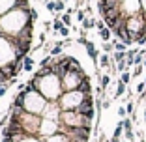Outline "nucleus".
Masks as SVG:
<instances>
[{"mask_svg": "<svg viewBox=\"0 0 146 142\" xmlns=\"http://www.w3.org/2000/svg\"><path fill=\"white\" fill-rule=\"evenodd\" d=\"M111 107V101H109V99H103V108H109Z\"/></svg>", "mask_w": 146, "mask_h": 142, "instance_id": "nucleus-37", "label": "nucleus"}, {"mask_svg": "<svg viewBox=\"0 0 146 142\" xmlns=\"http://www.w3.org/2000/svg\"><path fill=\"white\" fill-rule=\"evenodd\" d=\"M45 8H47V11L56 13V0H47L45 2Z\"/></svg>", "mask_w": 146, "mask_h": 142, "instance_id": "nucleus-14", "label": "nucleus"}, {"mask_svg": "<svg viewBox=\"0 0 146 142\" xmlns=\"http://www.w3.org/2000/svg\"><path fill=\"white\" fill-rule=\"evenodd\" d=\"M142 69H144V65H135V71H133V77H139V75H142Z\"/></svg>", "mask_w": 146, "mask_h": 142, "instance_id": "nucleus-27", "label": "nucleus"}, {"mask_svg": "<svg viewBox=\"0 0 146 142\" xmlns=\"http://www.w3.org/2000/svg\"><path fill=\"white\" fill-rule=\"evenodd\" d=\"M62 22H64L66 26H71V15H69V13H64V15H62Z\"/></svg>", "mask_w": 146, "mask_h": 142, "instance_id": "nucleus-21", "label": "nucleus"}, {"mask_svg": "<svg viewBox=\"0 0 146 142\" xmlns=\"http://www.w3.org/2000/svg\"><path fill=\"white\" fill-rule=\"evenodd\" d=\"M64 6H66L64 0H56V11H62V9H64Z\"/></svg>", "mask_w": 146, "mask_h": 142, "instance_id": "nucleus-29", "label": "nucleus"}, {"mask_svg": "<svg viewBox=\"0 0 146 142\" xmlns=\"http://www.w3.org/2000/svg\"><path fill=\"white\" fill-rule=\"evenodd\" d=\"M125 114H127L125 107H120V108H118V116H120V118H125Z\"/></svg>", "mask_w": 146, "mask_h": 142, "instance_id": "nucleus-34", "label": "nucleus"}, {"mask_svg": "<svg viewBox=\"0 0 146 142\" xmlns=\"http://www.w3.org/2000/svg\"><path fill=\"white\" fill-rule=\"evenodd\" d=\"M68 71H73V73H84V71H82V65L79 64V60H77V58H73V56H71V60H69Z\"/></svg>", "mask_w": 146, "mask_h": 142, "instance_id": "nucleus-8", "label": "nucleus"}, {"mask_svg": "<svg viewBox=\"0 0 146 142\" xmlns=\"http://www.w3.org/2000/svg\"><path fill=\"white\" fill-rule=\"evenodd\" d=\"M120 81L124 82V84H129V81H131V75H129L127 71H124V73H122V77H120Z\"/></svg>", "mask_w": 146, "mask_h": 142, "instance_id": "nucleus-22", "label": "nucleus"}, {"mask_svg": "<svg viewBox=\"0 0 146 142\" xmlns=\"http://www.w3.org/2000/svg\"><path fill=\"white\" fill-rule=\"evenodd\" d=\"M125 47H127V45L122 43V41H114V51H118V52H127V51H125Z\"/></svg>", "mask_w": 146, "mask_h": 142, "instance_id": "nucleus-17", "label": "nucleus"}, {"mask_svg": "<svg viewBox=\"0 0 146 142\" xmlns=\"http://www.w3.org/2000/svg\"><path fill=\"white\" fill-rule=\"evenodd\" d=\"M84 77H86L84 73H73V71H68V73L62 77V90H66V92L77 90L79 84H81V81Z\"/></svg>", "mask_w": 146, "mask_h": 142, "instance_id": "nucleus-5", "label": "nucleus"}, {"mask_svg": "<svg viewBox=\"0 0 146 142\" xmlns=\"http://www.w3.org/2000/svg\"><path fill=\"white\" fill-rule=\"evenodd\" d=\"M23 64H25V71H32V69H34V58L26 56L25 60H23Z\"/></svg>", "mask_w": 146, "mask_h": 142, "instance_id": "nucleus-10", "label": "nucleus"}, {"mask_svg": "<svg viewBox=\"0 0 146 142\" xmlns=\"http://www.w3.org/2000/svg\"><path fill=\"white\" fill-rule=\"evenodd\" d=\"M107 142H111V140H107Z\"/></svg>", "mask_w": 146, "mask_h": 142, "instance_id": "nucleus-43", "label": "nucleus"}, {"mask_svg": "<svg viewBox=\"0 0 146 142\" xmlns=\"http://www.w3.org/2000/svg\"><path fill=\"white\" fill-rule=\"evenodd\" d=\"M144 88H146L144 82H139V84H137V92H139V94H144Z\"/></svg>", "mask_w": 146, "mask_h": 142, "instance_id": "nucleus-33", "label": "nucleus"}, {"mask_svg": "<svg viewBox=\"0 0 146 142\" xmlns=\"http://www.w3.org/2000/svg\"><path fill=\"white\" fill-rule=\"evenodd\" d=\"M45 107H47V99L43 97L39 92H26L25 94V105H23V108H25L26 112H30V114H39L41 110H45Z\"/></svg>", "mask_w": 146, "mask_h": 142, "instance_id": "nucleus-3", "label": "nucleus"}, {"mask_svg": "<svg viewBox=\"0 0 146 142\" xmlns=\"http://www.w3.org/2000/svg\"><path fill=\"white\" fill-rule=\"evenodd\" d=\"M124 131H133L131 129V120H129V118H124Z\"/></svg>", "mask_w": 146, "mask_h": 142, "instance_id": "nucleus-26", "label": "nucleus"}, {"mask_svg": "<svg viewBox=\"0 0 146 142\" xmlns=\"http://www.w3.org/2000/svg\"><path fill=\"white\" fill-rule=\"evenodd\" d=\"M125 110H127V114H133V112H135V103H127Z\"/></svg>", "mask_w": 146, "mask_h": 142, "instance_id": "nucleus-32", "label": "nucleus"}, {"mask_svg": "<svg viewBox=\"0 0 146 142\" xmlns=\"http://www.w3.org/2000/svg\"><path fill=\"white\" fill-rule=\"evenodd\" d=\"M96 19H84V22H82V30H90L92 26H96Z\"/></svg>", "mask_w": 146, "mask_h": 142, "instance_id": "nucleus-12", "label": "nucleus"}, {"mask_svg": "<svg viewBox=\"0 0 146 142\" xmlns=\"http://www.w3.org/2000/svg\"><path fill=\"white\" fill-rule=\"evenodd\" d=\"M111 62H112V58L107 54V52H105V54H101V58H99V65H101V67H109V65H111Z\"/></svg>", "mask_w": 146, "mask_h": 142, "instance_id": "nucleus-9", "label": "nucleus"}, {"mask_svg": "<svg viewBox=\"0 0 146 142\" xmlns=\"http://www.w3.org/2000/svg\"><path fill=\"white\" fill-rule=\"evenodd\" d=\"M8 86L9 84H2V86H0V97H4V95L8 94Z\"/></svg>", "mask_w": 146, "mask_h": 142, "instance_id": "nucleus-31", "label": "nucleus"}, {"mask_svg": "<svg viewBox=\"0 0 146 142\" xmlns=\"http://www.w3.org/2000/svg\"><path fill=\"white\" fill-rule=\"evenodd\" d=\"M60 36H64V38H69V26H64L60 32H58Z\"/></svg>", "mask_w": 146, "mask_h": 142, "instance_id": "nucleus-30", "label": "nucleus"}, {"mask_svg": "<svg viewBox=\"0 0 146 142\" xmlns=\"http://www.w3.org/2000/svg\"><path fill=\"white\" fill-rule=\"evenodd\" d=\"M43 26H45V30H51V26H52V22L45 21V22H43Z\"/></svg>", "mask_w": 146, "mask_h": 142, "instance_id": "nucleus-36", "label": "nucleus"}, {"mask_svg": "<svg viewBox=\"0 0 146 142\" xmlns=\"http://www.w3.org/2000/svg\"><path fill=\"white\" fill-rule=\"evenodd\" d=\"M112 49H114V43H109V41H105V43H103V51L107 52V54L112 51Z\"/></svg>", "mask_w": 146, "mask_h": 142, "instance_id": "nucleus-24", "label": "nucleus"}, {"mask_svg": "<svg viewBox=\"0 0 146 142\" xmlns=\"http://www.w3.org/2000/svg\"><path fill=\"white\" fill-rule=\"evenodd\" d=\"M64 2H68V0H64Z\"/></svg>", "mask_w": 146, "mask_h": 142, "instance_id": "nucleus-42", "label": "nucleus"}, {"mask_svg": "<svg viewBox=\"0 0 146 142\" xmlns=\"http://www.w3.org/2000/svg\"><path fill=\"white\" fill-rule=\"evenodd\" d=\"M75 15H77V21L79 22H84V11H82V9H77Z\"/></svg>", "mask_w": 146, "mask_h": 142, "instance_id": "nucleus-25", "label": "nucleus"}, {"mask_svg": "<svg viewBox=\"0 0 146 142\" xmlns=\"http://www.w3.org/2000/svg\"><path fill=\"white\" fill-rule=\"evenodd\" d=\"M23 142H38V140H36L34 137H28V138H25V140H23Z\"/></svg>", "mask_w": 146, "mask_h": 142, "instance_id": "nucleus-38", "label": "nucleus"}, {"mask_svg": "<svg viewBox=\"0 0 146 142\" xmlns=\"http://www.w3.org/2000/svg\"><path fill=\"white\" fill-rule=\"evenodd\" d=\"M64 22H62V19H58V17H56L54 19V22H52V30H54V32H60L62 30V28H64Z\"/></svg>", "mask_w": 146, "mask_h": 142, "instance_id": "nucleus-13", "label": "nucleus"}, {"mask_svg": "<svg viewBox=\"0 0 146 142\" xmlns=\"http://www.w3.org/2000/svg\"><path fill=\"white\" fill-rule=\"evenodd\" d=\"M124 58H125V52H118V51H116V52H114V56H112V64L124 62Z\"/></svg>", "mask_w": 146, "mask_h": 142, "instance_id": "nucleus-15", "label": "nucleus"}, {"mask_svg": "<svg viewBox=\"0 0 146 142\" xmlns=\"http://www.w3.org/2000/svg\"><path fill=\"white\" fill-rule=\"evenodd\" d=\"M122 131H124V120L118 122V125H116V129H114V137H116V138H120Z\"/></svg>", "mask_w": 146, "mask_h": 142, "instance_id": "nucleus-18", "label": "nucleus"}, {"mask_svg": "<svg viewBox=\"0 0 146 142\" xmlns=\"http://www.w3.org/2000/svg\"><path fill=\"white\" fill-rule=\"evenodd\" d=\"M125 138H127V142H133L135 140V133L133 131H125Z\"/></svg>", "mask_w": 146, "mask_h": 142, "instance_id": "nucleus-28", "label": "nucleus"}, {"mask_svg": "<svg viewBox=\"0 0 146 142\" xmlns=\"http://www.w3.org/2000/svg\"><path fill=\"white\" fill-rule=\"evenodd\" d=\"M77 90H79V92H82V94H92V84H90V77H84V79H82Z\"/></svg>", "mask_w": 146, "mask_h": 142, "instance_id": "nucleus-6", "label": "nucleus"}, {"mask_svg": "<svg viewBox=\"0 0 146 142\" xmlns=\"http://www.w3.org/2000/svg\"><path fill=\"white\" fill-rule=\"evenodd\" d=\"M30 19L32 21H38V11L36 9H30Z\"/></svg>", "mask_w": 146, "mask_h": 142, "instance_id": "nucleus-35", "label": "nucleus"}, {"mask_svg": "<svg viewBox=\"0 0 146 142\" xmlns=\"http://www.w3.org/2000/svg\"><path fill=\"white\" fill-rule=\"evenodd\" d=\"M109 84H111V77H109V75H103V77H101V84H99V86H101V88L105 90V88H107Z\"/></svg>", "mask_w": 146, "mask_h": 142, "instance_id": "nucleus-20", "label": "nucleus"}, {"mask_svg": "<svg viewBox=\"0 0 146 142\" xmlns=\"http://www.w3.org/2000/svg\"><path fill=\"white\" fill-rule=\"evenodd\" d=\"M88 95L90 94H82V92H79V90L66 92V94L60 97V101H58V107H60L62 110H77V108L81 107V103L88 97Z\"/></svg>", "mask_w": 146, "mask_h": 142, "instance_id": "nucleus-4", "label": "nucleus"}, {"mask_svg": "<svg viewBox=\"0 0 146 142\" xmlns=\"http://www.w3.org/2000/svg\"><path fill=\"white\" fill-rule=\"evenodd\" d=\"M71 142H79V140H71Z\"/></svg>", "mask_w": 146, "mask_h": 142, "instance_id": "nucleus-41", "label": "nucleus"}, {"mask_svg": "<svg viewBox=\"0 0 146 142\" xmlns=\"http://www.w3.org/2000/svg\"><path fill=\"white\" fill-rule=\"evenodd\" d=\"M49 54H51V56H54V58H56V56H60V54H62V47L54 45V47H52L51 51H49Z\"/></svg>", "mask_w": 146, "mask_h": 142, "instance_id": "nucleus-19", "label": "nucleus"}, {"mask_svg": "<svg viewBox=\"0 0 146 142\" xmlns=\"http://www.w3.org/2000/svg\"><path fill=\"white\" fill-rule=\"evenodd\" d=\"M125 86H127V84H124L122 81H118V88H116V94H114V97H120V95L125 92Z\"/></svg>", "mask_w": 146, "mask_h": 142, "instance_id": "nucleus-16", "label": "nucleus"}, {"mask_svg": "<svg viewBox=\"0 0 146 142\" xmlns=\"http://www.w3.org/2000/svg\"><path fill=\"white\" fill-rule=\"evenodd\" d=\"M38 92L43 95L45 99L49 101H54L62 92V79L58 75H49V77H43L39 79V86H38Z\"/></svg>", "mask_w": 146, "mask_h": 142, "instance_id": "nucleus-2", "label": "nucleus"}, {"mask_svg": "<svg viewBox=\"0 0 146 142\" xmlns=\"http://www.w3.org/2000/svg\"><path fill=\"white\" fill-rule=\"evenodd\" d=\"M111 142H120V138H116V137H112V138H111Z\"/></svg>", "mask_w": 146, "mask_h": 142, "instance_id": "nucleus-39", "label": "nucleus"}, {"mask_svg": "<svg viewBox=\"0 0 146 142\" xmlns=\"http://www.w3.org/2000/svg\"><path fill=\"white\" fill-rule=\"evenodd\" d=\"M84 47H86V52H88V56H90L92 60H94V64H98V56H99V52H98V49L94 47V43H92V41H88Z\"/></svg>", "mask_w": 146, "mask_h": 142, "instance_id": "nucleus-7", "label": "nucleus"}, {"mask_svg": "<svg viewBox=\"0 0 146 142\" xmlns=\"http://www.w3.org/2000/svg\"><path fill=\"white\" fill-rule=\"evenodd\" d=\"M30 22H34L30 19V9L26 11V9H11L9 13H6L4 17L0 19V26H2V30L8 32V34L15 36L17 38V34L25 28L26 24H30Z\"/></svg>", "mask_w": 146, "mask_h": 142, "instance_id": "nucleus-1", "label": "nucleus"}, {"mask_svg": "<svg viewBox=\"0 0 146 142\" xmlns=\"http://www.w3.org/2000/svg\"><path fill=\"white\" fill-rule=\"evenodd\" d=\"M142 65H144V67H146V58H144V62H142Z\"/></svg>", "mask_w": 146, "mask_h": 142, "instance_id": "nucleus-40", "label": "nucleus"}, {"mask_svg": "<svg viewBox=\"0 0 146 142\" xmlns=\"http://www.w3.org/2000/svg\"><path fill=\"white\" fill-rule=\"evenodd\" d=\"M116 69H118L120 73H124L125 69H127V64H125V60H124V62H118V64H116Z\"/></svg>", "mask_w": 146, "mask_h": 142, "instance_id": "nucleus-23", "label": "nucleus"}, {"mask_svg": "<svg viewBox=\"0 0 146 142\" xmlns=\"http://www.w3.org/2000/svg\"><path fill=\"white\" fill-rule=\"evenodd\" d=\"M111 34H112V30H111V28H107V26H105L103 30H99V36H101L103 41H109V39H111Z\"/></svg>", "mask_w": 146, "mask_h": 142, "instance_id": "nucleus-11", "label": "nucleus"}]
</instances>
